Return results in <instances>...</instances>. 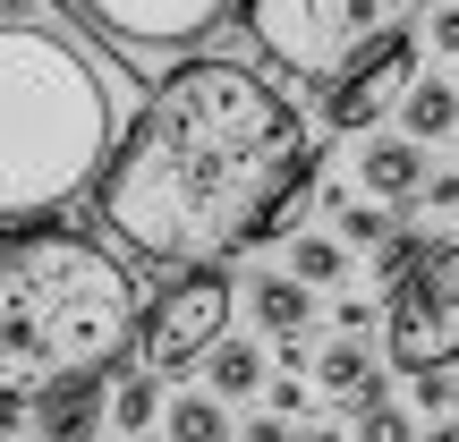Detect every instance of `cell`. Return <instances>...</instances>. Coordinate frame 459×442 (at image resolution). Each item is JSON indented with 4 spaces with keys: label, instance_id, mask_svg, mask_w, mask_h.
<instances>
[{
    "label": "cell",
    "instance_id": "6da1fadb",
    "mask_svg": "<svg viewBox=\"0 0 459 442\" xmlns=\"http://www.w3.org/2000/svg\"><path fill=\"white\" fill-rule=\"evenodd\" d=\"M324 162L307 111L255 60L196 51L145 94L94 179V221L128 264H221L255 247L273 196Z\"/></svg>",
    "mask_w": 459,
    "mask_h": 442
},
{
    "label": "cell",
    "instance_id": "7a4b0ae2",
    "mask_svg": "<svg viewBox=\"0 0 459 442\" xmlns=\"http://www.w3.org/2000/svg\"><path fill=\"white\" fill-rule=\"evenodd\" d=\"M145 273L102 238L26 221L0 238V409H34L43 392L102 383L136 358Z\"/></svg>",
    "mask_w": 459,
    "mask_h": 442
},
{
    "label": "cell",
    "instance_id": "3957f363",
    "mask_svg": "<svg viewBox=\"0 0 459 442\" xmlns=\"http://www.w3.org/2000/svg\"><path fill=\"white\" fill-rule=\"evenodd\" d=\"M119 85L51 17H0V230L51 221L102 179Z\"/></svg>",
    "mask_w": 459,
    "mask_h": 442
},
{
    "label": "cell",
    "instance_id": "277c9868",
    "mask_svg": "<svg viewBox=\"0 0 459 442\" xmlns=\"http://www.w3.org/2000/svg\"><path fill=\"white\" fill-rule=\"evenodd\" d=\"M409 17L417 0H238L247 43L290 77H341L358 51H375Z\"/></svg>",
    "mask_w": 459,
    "mask_h": 442
},
{
    "label": "cell",
    "instance_id": "5b68a950",
    "mask_svg": "<svg viewBox=\"0 0 459 442\" xmlns=\"http://www.w3.org/2000/svg\"><path fill=\"white\" fill-rule=\"evenodd\" d=\"M230 307H238V290L213 273V264H179V281H170L162 298H145V324H136V366L162 383H187L204 358H213V341L230 332Z\"/></svg>",
    "mask_w": 459,
    "mask_h": 442
},
{
    "label": "cell",
    "instance_id": "8992f818",
    "mask_svg": "<svg viewBox=\"0 0 459 442\" xmlns=\"http://www.w3.org/2000/svg\"><path fill=\"white\" fill-rule=\"evenodd\" d=\"M383 358H392V375L459 366V238L434 247L426 273L383 290Z\"/></svg>",
    "mask_w": 459,
    "mask_h": 442
},
{
    "label": "cell",
    "instance_id": "52a82bcc",
    "mask_svg": "<svg viewBox=\"0 0 459 442\" xmlns=\"http://www.w3.org/2000/svg\"><path fill=\"white\" fill-rule=\"evenodd\" d=\"M417 77H426V43H417L409 26H392L375 51H358L341 77H298V85L315 94V111H324L332 136H366V128H383V119L409 102Z\"/></svg>",
    "mask_w": 459,
    "mask_h": 442
},
{
    "label": "cell",
    "instance_id": "ba28073f",
    "mask_svg": "<svg viewBox=\"0 0 459 442\" xmlns=\"http://www.w3.org/2000/svg\"><path fill=\"white\" fill-rule=\"evenodd\" d=\"M68 9L94 34L128 43V51H187V43H204L238 0H68Z\"/></svg>",
    "mask_w": 459,
    "mask_h": 442
},
{
    "label": "cell",
    "instance_id": "9c48e42d",
    "mask_svg": "<svg viewBox=\"0 0 459 442\" xmlns=\"http://www.w3.org/2000/svg\"><path fill=\"white\" fill-rule=\"evenodd\" d=\"M358 179H366V196H383V204H400V196H426V136H375L366 145V162H358Z\"/></svg>",
    "mask_w": 459,
    "mask_h": 442
},
{
    "label": "cell",
    "instance_id": "30bf717a",
    "mask_svg": "<svg viewBox=\"0 0 459 442\" xmlns=\"http://www.w3.org/2000/svg\"><path fill=\"white\" fill-rule=\"evenodd\" d=\"M34 434L51 442H77V434H111V400H102V383H68V392H43L26 417Z\"/></svg>",
    "mask_w": 459,
    "mask_h": 442
},
{
    "label": "cell",
    "instance_id": "8fae6325",
    "mask_svg": "<svg viewBox=\"0 0 459 442\" xmlns=\"http://www.w3.org/2000/svg\"><path fill=\"white\" fill-rule=\"evenodd\" d=\"M247 315H255L264 332L307 324V315H315V281H298V273H255V281H247Z\"/></svg>",
    "mask_w": 459,
    "mask_h": 442
},
{
    "label": "cell",
    "instance_id": "7c38bea8",
    "mask_svg": "<svg viewBox=\"0 0 459 442\" xmlns=\"http://www.w3.org/2000/svg\"><path fill=\"white\" fill-rule=\"evenodd\" d=\"M400 128L426 136V145H434V136H451L459 128V77H417L409 102H400Z\"/></svg>",
    "mask_w": 459,
    "mask_h": 442
},
{
    "label": "cell",
    "instance_id": "4fadbf2b",
    "mask_svg": "<svg viewBox=\"0 0 459 442\" xmlns=\"http://www.w3.org/2000/svg\"><path fill=\"white\" fill-rule=\"evenodd\" d=\"M153 426H162V375L128 358V375L111 383V434H153Z\"/></svg>",
    "mask_w": 459,
    "mask_h": 442
},
{
    "label": "cell",
    "instance_id": "5bb4252c",
    "mask_svg": "<svg viewBox=\"0 0 459 442\" xmlns=\"http://www.w3.org/2000/svg\"><path fill=\"white\" fill-rule=\"evenodd\" d=\"M315 204H324V162H315V170H298V179H290V187H281V196H273V213H264L255 247H281V238H298Z\"/></svg>",
    "mask_w": 459,
    "mask_h": 442
},
{
    "label": "cell",
    "instance_id": "9a60e30c",
    "mask_svg": "<svg viewBox=\"0 0 459 442\" xmlns=\"http://www.w3.org/2000/svg\"><path fill=\"white\" fill-rule=\"evenodd\" d=\"M349 409H358L349 426H358L366 442H409V409H392V375H383V366L349 392Z\"/></svg>",
    "mask_w": 459,
    "mask_h": 442
},
{
    "label": "cell",
    "instance_id": "2e32d148",
    "mask_svg": "<svg viewBox=\"0 0 459 442\" xmlns=\"http://www.w3.org/2000/svg\"><path fill=\"white\" fill-rule=\"evenodd\" d=\"M204 375H213V392L221 400H247V392H264V349L255 341H213V358H204Z\"/></svg>",
    "mask_w": 459,
    "mask_h": 442
},
{
    "label": "cell",
    "instance_id": "e0dca14e",
    "mask_svg": "<svg viewBox=\"0 0 459 442\" xmlns=\"http://www.w3.org/2000/svg\"><path fill=\"white\" fill-rule=\"evenodd\" d=\"M290 273L315 281V290H341V281H349V247L324 238V230H298V238H290Z\"/></svg>",
    "mask_w": 459,
    "mask_h": 442
},
{
    "label": "cell",
    "instance_id": "ac0fdd59",
    "mask_svg": "<svg viewBox=\"0 0 459 442\" xmlns=\"http://www.w3.org/2000/svg\"><path fill=\"white\" fill-rule=\"evenodd\" d=\"M324 204H332V221H341V238H358V247H383V238L400 230V221H392V204H383V196H375V204H349V196H341L332 179H324Z\"/></svg>",
    "mask_w": 459,
    "mask_h": 442
},
{
    "label": "cell",
    "instance_id": "d6986e66",
    "mask_svg": "<svg viewBox=\"0 0 459 442\" xmlns=\"http://www.w3.org/2000/svg\"><path fill=\"white\" fill-rule=\"evenodd\" d=\"M366 375H375V358H366V349H358V332H349V341H332L324 358H315V383H324L332 400H349V392H358Z\"/></svg>",
    "mask_w": 459,
    "mask_h": 442
},
{
    "label": "cell",
    "instance_id": "ffe728a7",
    "mask_svg": "<svg viewBox=\"0 0 459 442\" xmlns=\"http://www.w3.org/2000/svg\"><path fill=\"white\" fill-rule=\"evenodd\" d=\"M162 434L170 442H221L230 417L213 409V400H170V409H162Z\"/></svg>",
    "mask_w": 459,
    "mask_h": 442
},
{
    "label": "cell",
    "instance_id": "44dd1931",
    "mask_svg": "<svg viewBox=\"0 0 459 442\" xmlns=\"http://www.w3.org/2000/svg\"><path fill=\"white\" fill-rule=\"evenodd\" d=\"M426 256H434V238H417V230H392V238L375 247V273H383V290H400L409 273H426Z\"/></svg>",
    "mask_w": 459,
    "mask_h": 442
},
{
    "label": "cell",
    "instance_id": "7402d4cb",
    "mask_svg": "<svg viewBox=\"0 0 459 442\" xmlns=\"http://www.w3.org/2000/svg\"><path fill=\"white\" fill-rule=\"evenodd\" d=\"M273 366H281V375H307V366H315V341H307V324L273 332Z\"/></svg>",
    "mask_w": 459,
    "mask_h": 442
},
{
    "label": "cell",
    "instance_id": "603a6c76",
    "mask_svg": "<svg viewBox=\"0 0 459 442\" xmlns=\"http://www.w3.org/2000/svg\"><path fill=\"white\" fill-rule=\"evenodd\" d=\"M264 409H273V417H290V426H298V417H307V383H298V375H281L273 392H264Z\"/></svg>",
    "mask_w": 459,
    "mask_h": 442
},
{
    "label": "cell",
    "instance_id": "cb8c5ba5",
    "mask_svg": "<svg viewBox=\"0 0 459 442\" xmlns=\"http://www.w3.org/2000/svg\"><path fill=\"white\" fill-rule=\"evenodd\" d=\"M332 324H341V332H383V307H375V298H341Z\"/></svg>",
    "mask_w": 459,
    "mask_h": 442
},
{
    "label": "cell",
    "instance_id": "d4e9b609",
    "mask_svg": "<svg viewBox=\"0 0 459 442\" xmlns=\"http://www.w3.org/2000/svg\"><path fill=\"white\" fill-rule=\"evenodd\" d=\"M426 43L443 51V60H459V0H443V9H434V26H426Z\"/></svg>",
    "mask_w": 459,
    "mask_h": 442
},
{
    "label": "cell",
    "instance_id": "484cf974",
    "mask_svg": "<svg viewBox=\"0 0 459 442\" xmlns=\"http://www.w3.org/2000/svg\"><path fill=\"white\" fill-rule=\"evenodd\" d=\"M426 204H443V213H459V170H451V179H426Z\"/></svg>",
    "mask_w": 459,
    "mask_h": 442
},
{
    "label": "cell",
    "instance_id": "4316f807",
    "mask_svg": "<svg viewBox=\"0 0 459 442\" xmlns=\"http://www.w3.org/2000/svg\"><path fill=\"white\" fill-rule=\"evenodd\" d=\"M443 442H459V417H451V426H443Z\"/></svg>",
    "mask_w": 459,
    "mask_h": 442
}]
</instances>
